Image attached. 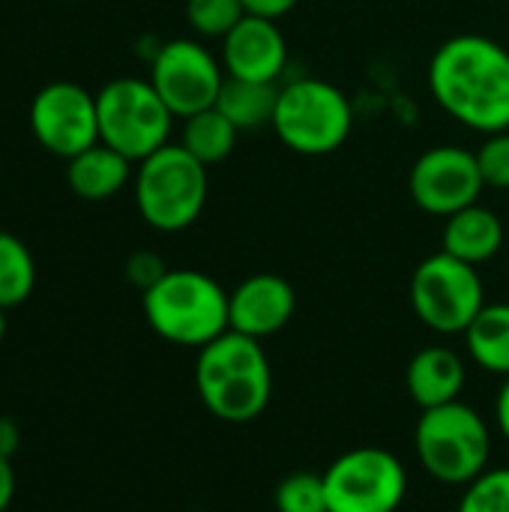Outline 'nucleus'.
<instances>
[{
    "instance_id": "1",
    "label": "nucleus",
    "mask_w": 509,
    "mask_h": 512,
    "mask_svg": "<svg viewBox=\"0 0 509 512\" xmlns=\"http://www.w3.org/2000/svg\"><path fill=\"white\" fill-rule=\"evenodd\" d=\"M429 90L453 120L474 132L509 129V51L489 36L447 39L432 54Z\"/></svg>"
},
{
    "instance_id": "2",
    "label": "nucleus",
    "mask_w": 509,
    "mask_h": 512,
    "mask_svg": "<svg viewBox=\"0 0 509 512\" xmlns=\"http://www.w3.org/2000/svg\"><path fill=\"white\" fill-rule=\"evenodd\" d=\"M195 390L204 408L222 423L258 420L273 396V369L258 339L237 330L198 348Z\"/></svg>"
},
{
    "instance_id": "3",
    "label": "nucleus",
    "mask_w": 509,
    "mask_h": 512,
    "mask_svg": "<svg viewBox=\"0 0 509 512\" xmlns=\"http://www.w3.org/2000/svg\"><path fill=\"white\" fill-rule=\"evenodd\" d=\"M141 306L150 330L180 348H204L231 330L228 291L201 270H168Z\"/></svg>"
},
{
    "instance_id": "4",
    "label": "nucleus",
    "mask_w": 509,
    "mask_h": 512,
    "mask_svg": "<svg viewBox=\"0 0 509 512\" xmlns=\"http://www.w3.org/2000/svg\"><path fill=\"white\" fill-rule=\"evenodd\" d=\"M414 450L432 480L444 486H468L489 471L492 432L471 405L456 399L420 414Z\"/></svg>"
},
{
    "instance_id": "5",
    "label": "nucleus",
    "mask_w": 509,
    "mask_h": 512,
    "mask_svg": "<svg viewBox=\"0 0 509 512\" xmlns=\"http://www.w3.org/2000/svg\"><path fill=\"white\" fill-rule=\"evenodd\" d=\"M207 189V165H201L183 144L168 141L135 168V207L141 219L162 234L195 225L204 213Z\"/></svg>"
},
{
    "instance_id": "6",
    "label": "nucleus",
    "mask_w": 509,
    "mask_h": 512,
    "mask_svg": "<svg viewBox=\"0 0 509 512\" xmlns=\"http://www.w3.org/2000/svg\"><path fill=\"white\" fill-rule=\"evenodd\" d=\"M354 126L348 96L324 78H294L279 87L273 132L300 156L336 153Z\"/></svg>"
},
{
    "instance_id": "7",
    "label": "nucleus",
    "mask_w": 509,
    "mask_h": 512,
    "mask_svg": "<svg viewBox=\"0 0 509 512\" xmlns=\"http://www.w3.org/2000/svg\"><path fill=\"white\" fill-rule=\"evenodd\" d=\"M99 141L132 162L147 159L171 138L174 114L150 78H114L96 93Z\"/></svg>"
},
{
    "instance_id": "8",
    "label": "nucleus",
    "mask_w": 509,
    "mask_h": 512,
    "mask_svg": "<svg viewBox=\"0 0 509 512\" xmlns=\"http://www.w3.org/2000/svg\"><path fill=\"white\" fill-rule=\"evenodd\" d=\"M408 294L414 315L441 336L465 333L486 306V288L477 267L444 249L417 264Z\"/></svg>"
},
{
    "instance_id": "9",
    "label": "nucleus",
    "mask_w": 509,
    "mask_h": 512,
    "mask_svg": "<svg viewBox=\"0 0 509 512\" xmlns=\"http://www.w3.org/2000/svg\"><path fill=\"white\" fill-rule=\"evenodd\" d=\"M321 477L330 512H396L408 495V471L384 447H354Z\"/></svg>"
},
{
    "instance_id": "10",
    "label": "nucleus",
    "mask_w": 509,
    "mask_h": 512,
    "mask_svg": "<svg viewBox=\"0 0 509 512\" xmlns=\"http://www.w3.org/2000/svg\"><path fill=\"white\" fill-rule=\"evenodd\" d=\"M150 84L171 108V114L186 120L216 105L225 84V69L201 42L171 39L153 54Z\"/></svg>"
},
{
    "instance_id": "11",
    "label": "nucleus",
    "mask_w": 509,
    "mask_h": 512,
    "mask_svg": "<svg viewBox=\"0 0 509 512\" xmlns=\"http://www.w3.org/2000/svg\"><path fill=\"white\" fill-rule=\"evenodd\" d=\"M27 120L39 147L60 159H72L99 141L96 93H87L75 81L45 84L33 96Z\"/></svg>"
},
{
    "instance_id": "12",
    "label": "nucleus",
    "mask_w": 509,
    "mask_h": 512,
    "mask_svg": "<svg viewBox=\"0 0 509 512\" xmlns=\"http://www.w3.org/2000/svg\"><path fill=\"white\" fill-rule=\"evenodd\" d=\"M486 189L474 150L456 144L429 147L408 174V192L414 204L429 213L450 219L453 213L477 204L480 192Z\"/></svg>"
},
{
    "instance_id": "13",
    "label": "nucleus",
    "mask_w": 509,
    "mask_h": 512,
    "mask_svg": "<svg viewBox=\"0 0 509 512\" xmlns=\"http://www.w3.org/2000/svg\"><path fill=\"white\" fill-rule=\"evenodd\" d=\"M288 66V42L273 18L246 15L222 39V69L231 78L279 84Z\"/></svg>"
},
{
    "instance_id": "14",
    "label": "nucleus",
    "mask_w": 509,
    "mask_h": 512,
    "mask_svg": "<svg viewBox=\"0 0 509 512\" xmlns=\"http://www.w3.org/2000/svg\"><path fill=\"white\" fill-rule=\"evenodd\" d=\"M228 309L231 330L261 342L291 324L297 312V294L285 276L255 273L228 294Z\"/></svg>"
},
{
    "instance_id": "15",
    "label": "nucleus",
    "mask_w": 509,
    "mask_h": 512,
    "mask_svg": "<svg viewBox=\"0 0 509 512\" xmlns=\"http://www.w3.org/2000/svg\"><path fill=\"white\" fill-rule=\"evenodd\" d=\"M465 381H468L465 360L444 345H429L417 351L405 369V387L423 411L456 402L465 390Z\"/></svg>"
},
{
    "instance_id": "16",
    "label": "nucleus",
    "mask_w": 509,
    "mask_h": 512,
    "mask_svg": "<svg viewBox=\"0 0 509 512\" xmlns=\"http://www.w3.org/2000/svg\"><path fill=\"white\" fill-rule=\"evenodd\" d=\"M132 177V159L96 141L78 156L66 159V183L81 201H108Z\"/></svg>"
},
{
    "instance_id": "17",
    "label": "nucleus",
    "mask_w": 509,
    "mask_h": 512,
    "mask_svg": "<svg viewBox=\"0 0 509 512\" xmlns=\"http://www.w3.org/2000/svg\"><path fill=\"white\" fill-rule=\"evenodd\" d=\"M504 246V222L495 210L471 204L444 225V252L474 267L492 261Z\"/></svg>"
},
{
    "instance_id": "18",
    "label": "nucleus",
    "mask_w": 509,
    "mask_h": 512,
    "mask_svg": "<svg viewBox=\"0 0 509 512\" xmlns=\"http://www.w3.org/2000/svg\"><path fill=\"white\" fill-rule=\"evenodd\" d=\"M276 99H279V84L246 81V78H231V75H225V84H222V90H219L216 108H219L240 132H255V129L273 126Z\"/></svg>"
},
{
    "instance_id": "19",
    "label": "nucleus",
    "mask_w": 509,
    "mask_h": 512,
    "mask_svg": "<svg viewBox=\"0 0 509 512\" xmlns=\"http://www.w3.org/2000/svg\"><path fill=\"white\" fill-rule=\"evenodd\" d=\"M471 360L492 375H509V303H486L462 333Z\"/></svg>"
},
{
    "instance_id": "20",
    "label": "nucleus",
    "mask_w": 509,
    "mask_h": 512,
    "mask_svg": "<svg viewBox=\"0 0 509 512\" xmlns=\"http://www.w3.org/2000/svg\"><path fill=\"white\" fill-rule=\"evenodd\" d=\"M237 138H240V129L213 105L207 111H198L192 117L183 120V135H180V144L201 162V165H219L225 162L234 147H237Z\"/></svg>"
},
{
    "instance_id": "21",
    "label": "nucleus",
    "mask_w": 509,
    "mask_h": 512,
    "mask_svg": "<svg viewBox=\"0 0 509 512\" xmlns=\"http://www.w3.org/2000/svg\"><path fill=\"white\" fill-rule=\"evenodd\" d=\"M36 288V261L24 240L0 231V306H21Z\"/></svg>"
},
{
    "instance_id": "22",
    "label": "nucleus",
    "mask_w": 509,
    "mask_h": 512,
    "mask_svg": "<svg viewBox=\"0 0 509 512\" xmlns=\"http://www.w3.org/2000/svg\"><path fill=\"white\" fill-rule=\"evenodd\" d=\"M246 15L243 0H186L189 27L207 39H225Z\"/></svg>"
},
{
    "instance_id": "23",
    "label": "nucleus",
    "mask_w": 509,
    "mask_h": 512,
    "mask_svg": "<svg viewBox=\"0 0 509 512\" xmlns=\"http://www.w3.org/2000/svg\"><path fill=\"white\" fill-rule=\"evenodd\" d=\"M276 512H330L327 510V492L324 477L312 471L288 474L276 486Z\"/></svg>"
},
{
    "instance_id": "24",
    "label": "nucleus",
    "mask_w": 509,
    "mask_h": 512,
    "mask_svg": "<svg viewBox=\"0 0 509 512\" xmlns=\"http://www.w3.org/2000/svg\"><path fill=\"white\" fill-rule=\"evenodd\" d=\"M456 512H509V468H489L468 483Z\"/></svg>"
},
{
    "instance_id": "25",
    "label": "nucleus",
    "mask_w": 509,
    "mask_h": 512,
    "mask_svg": "<svg viewBox=\"0 0 509 512\" xmlns=\"http://www.w3.org/2000/svg\"><path fill=\"white\" fill-rule=\"evenodd\" d=\"M480 177L489 189H509V129L486 135L480 150H474Z\"/></svg>"
},
{
    "instance_id": "26",
    "label": "nucleus",
    "mask_w": 509,
    "mask_h": 512,
    "mask_svg": "<svg viewBox=\"0 0 509 512\" xmlns=\"http://www.w3.org/2000/svg\"><path fill=\"white\" fill-rule=\"evenodd\" d=\"M165 273H168L165 261H162L156 252H147V249L129 255V261H126V279H129L135 288H141V294H144L147 288H153Z\"/></svg>"
},
{
    "instance_id": "27",
    "label": "nucleus",
    "mask_w": 509,
    "mask_h": 512,
    "mask_svg": "<svg viewBox=\"0 0 509 512\" xmlns=\"http://www.w3.org/2000/svg\"><path fill=\"white\" fill-rule=\"evenodd\" d=\"M297 3L300 0H243L249 15H261V18H273V21L288 15Z\"/></svg>"
},
{
    "instance_id": "28",
    "label": "nucleus",
    "mask_w": 509,
    "mask_h": 512,
    "mask_svg": "<svg viewBox=\"0 0 509 512\" xmlns=\"http://www.w3.org/2000/svg\"><path fill=\"white\" fill-rule=\"evenodd\" d=\"M18 447H21V432H18L15 420L0 417V456L12 462V456L18 453Z\"/></svg>"
},
{
    "instance_id": "29",
    "label": "nucleus",
    "mask_w": 509,
    "mask_h": 512,
    "mask_svg": "<svg viewBox=\"0 0 509 512\" xmlns=\"http://www.w3.org/2000/svg\"><path fill=\"white\" fill-rule=\"evenodd\" d=\"M12 498H15V468L9 459L0 456V512L9 510Z\"/></svg>"
},
{
    "instance_id": "30",
    "label": "nucleus",
    "mask_w": 509,
    "mask_h": 512,
    "mask_svg": "<svg viewBox=\"0 0 509 512\" xmlns=\"http://www.w3.org/2000/svg\"><path fill=\"white\" fill-rule=\"evenodd\" d=\"M495 423H498L501 435L507 438L509 444V375L504 378V384L498 390V399H495Z\"/></svg>"
},
{
    "instance_id": "31",
    "label": "nucleus",
    "mask_w": 509,
    "mask_h": 512,
    "mask_svg": "<svg viewBox=\"0 0 509 512\" xmlns=\"http://www.w3.org/2000/svg\"><path fill=\"white\" fill-rule=\"evenodd\" d=\"M3 336H6V309L0 306V342H3Z\"/></svg>"
}]
</instances>
